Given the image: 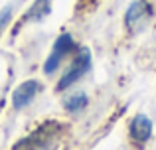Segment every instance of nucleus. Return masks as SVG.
<instances>
[{
    "mask_svg": "<svg viewBox=\"0 0 156 150\" xmlns=\"http://www.w3.org/2000/svg\"><path fill=\"white\" fill-rule=\"evenodd\" d=\"M154 10L146 0H134L130 2V6L125 12V26L129 30V34H138L140 30H144L146 24L150 22Z\"/></svg>",
    "mask_w": 156,
    "mask_h": 150,
    "instance_id": "nucleus-1",
    "label": "nucleus"
},
{
    "mask_svg": "<svg viewBox=\"0 0 156 150\" xmlns=\"http://www.w3.org/2000/svg\"><path fill=\"white\" fill-rule=\"evenodd\" d=\"M89 69H91V54H89L87 47H81L79 54H77V58H75V61L71 63V67H69V69L63 73V77L59 79L55 91H63V89L71 87V85L77 83Z\"/></svg>",
    "mask_w": 156,
    "mask_h": 150,
    "instance_id": "nucleus-2",
    "label": "nucleus"
},
{
    "mask_svg": "<svg viewBox=\"0 0 156 150\" xmlns=\"http://www.w3.org/2000/svg\"><path fill=\"white\" fill-rule=\"evenodd\" d=\"M59 131H61V127L57 123H48V124H44L42 128L34 131L28 138L20 140L14 150H40V148H46L48 144L51 142V136L55 134V132H59Z\"/></svg>",
    "mask_w": 156,
    "mask_h": 150,
    "instance_id": "nucleus-3",
    "label": "nucleus"
},
{
    "mask_svg": "<svg viewBox=\"0 0 156 150\" xmlns=\"http://www.w3.org/2000/svg\"><path fill=\"white\" fill-rule=\"evenodd\" d=\"M38 89H40V83L36 79L24 81L22 85H18V87L14 89V93H12V107H14L16 111H20V109H24L26 105H30L32 99L36 97V93H38Z\"/></svg>",
    "mask_w": 156,
    "mask_h": 150,
    "instance_id": "nucleus-4",
    "label": "nucleus"
},
{
    "mask_svg": "<svg viewBox=\"0 0 156 150\" xmlns=\"http://www.w3.org/2000/svg\"><path fill=\"white\" fill-rule=\"evenodd\" d=\"M130 136L136 142H146L152 136V120L144 115H138L130 123Z\"/></svg>",
    "mask_w": 156,
    "mask_h": 150,
    "instance_id": "nucleus-5",
    "label": "nucleus"
},
{
    "mask_svg": "<svg viewBox=\"0 0 156 150\" xmlns=\"http://www.w3.org/2000/svg\"><path fill=\"white\" fill-rule=\"evenodd\" d=\"M51 12V0H34V4L30 6V10L24 14V18L20 20V24L34 22V20H44Z\"/></svg>",
    "mask_w": 156,
    "mask_h": 150,
    "instance_id": "nucleus-6",
    "label": "nucleus"
},
{
    "mask_svg": "<svg viewBox=\"0 0 156 150\" xmlns=\"http://www.w3.org/2000/svg\"><path fill=\"white\" fill-rule=\"evenodd\" d=\"M87 103H89V97L85 95V93H75V95H71L69 99H65L63 107H65L67 113H77V111L87 107Z\"/></svg>",
    "mask_w": 156,
    "mask_h": 150,
    "instance_id": "nucleus-7",
    "label": "nucleus"
},
{
    "mask_svg": "<svg viewBox=\"0 0 156 150\" xmlns=\"http://www.w3.org/2000/svg\"><path fill=\"white\" fill-rule=\"evenodd\" d=\"M75 42H73V38L69 34H61L59 38L55 40V44H53V50L51 51H55V54H59L61 58H63L65 54H69L71 50H75Z\"/></svg>",
    "mask_w": 156,
    "mask_h": 150,
    "instance_id": "nucleus-8",
    "label": "nucleus"
},
{
    "mask_svg": "<svg viewBox=\"0 0 156 150\" xmlns=\"http://www.w3.org/2000/svg\"><path fill=\"white\" fill-rule=\"evenodd\" d=\"M61 59H63V58H61L59 54L51 51V54H50V58L46 59V63H44V71H46V73H53V71H55L57 67H59Z\"/></svg>",
    "mask_w": 156,
    "mask_h": 150,
    "instance_id": "nucleus-9",
    "label": "nucleus"
},
{
    "mask_svg": "<svg viewBox=\"0 0 156 150\" xmlns=\"http://www.w3.org/2000/svg\"><path fill=\"white\" fill-rule=\"evenodd\" d=\"M10 16H12V6H6L2 12H0V32H2V28L10 22Z\"/></svg>",
    "mask_w": 156,
    "mask_h": 150,
    "instance_id": "nucleus-10",
    "label": "nucleus"
},
{
    "mask_svg": "<svg viewBox=\"0 0 156 150\" xmlns=\"http://www.w3.org/2000/svg\"><path fill=\"white\" fill-rule=\"evenodd\" d=\"M97 0H79V8H91Z\"/></svg>",
    "mask_w": 156,
    "mask_h": 150,
    "instance_id": "nucleus-11",
    "label": "nucleus"
}]
</instances>
